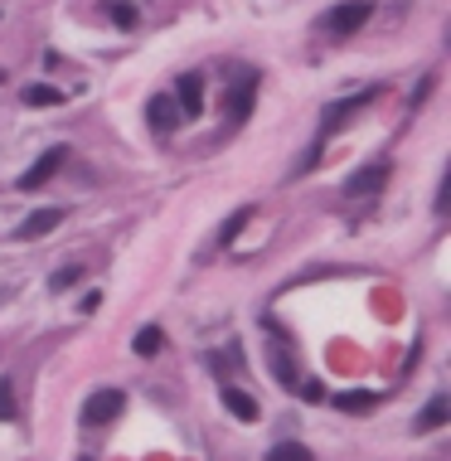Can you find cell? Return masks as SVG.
Here are the masks:
<instances>
[{
    "mask_svg": "<svg viewBox=\"0 0 451 461\" xmlns=\"http://www.w3.org/2000/svg\"><path fill=\"white\" fill-rule=\"evenodd\" d=\"M330 404H335L340 413H350V418H364V413L378 408V394H335Z\"/></svg>",
    "mask_w": 451,
    "mask_h": 461,
    "instance_id": "obj_14",
    "label": "cell"
},
{
    "mask_svg": "<svg viewBox=\"0 0 451 461\" xmlns=\"http://www.w3.org/2000/svg\"><path fill=\"white\" fill-rule=\"evenodd\" d=\"M64 165H68V146H49V151H44L39 161L30 165L25 175H20V190H39V185H49L54 175L64 170Z\"/></svg>",
    "mask_w": 451,
    "mask_h": 461,
    "instance_id": "obj_5",
    "label": "cell"
},
{
    "mask_svg": "<svg viewBox=\"0 0 451 461\" xmlns=\"http://www.w3.org/2000/svg\"><path fill=\"white\" fill-rule=\"evenodd\" d=\"M98 306H102V291H88V297L78 301V311H98Z\"/></svg>",
    "mask_w": 451,
    "mask_h": 461,
    "instance_id": "obj_22",
    "label": "cell"
},
{
    "mask_svg": "<svg viewBox=\"0 0 451 461\" xmlns=\"http://www.w3.org/2000/svg\"><path fill=\"white\" fill-rule=\"evenodd\" d=\"M160 345H165L160 326H146V330L136 335V354H160Z\"/></svg>",
    "mask_w": 451,
    "mask_h": 461,
    "instance_id": "obj_18",
    "label": "cell"
},
{
    "mask_svg": "<svg viewBox=\"0 0 451 461\" xmlns=\"http://www.w3.org/2000/svg\"><path fill=\"white\" fill-rule=\"evenodd\" d=\"M301 398H306V404H320V398H325V388H320L316 379H306L301 384Z\"/></svg>",
    "mask_w": 451,
    "mask_h": 461,
    "instance_id": "obj_21",
    "label": "cell"
},
{
    "mask_svg": "<svg viewBox=\"0 0 451 461\" xmlns=\"http://www.w3.org/2000/svg\"><path fill=\"white\" fill-rule=\"evenodd\" d=\"M253 102H257V74H253V68H239V83H233L229 98H223V112H229L233 132H239L247 117H253Z\"/></svg>",
    "mask_w": 451,
    "mask_h": 461,
    "instance_id": "obj_3",
    "label": "cell"
},
{
    "mask_svg": "<svg viewBox=\"0 0 451 461\" xmlns=\"http://www.w3.org/2000/svg\"><path fill=\"white\" fill-rule=\"evenodd\" d=\"M64 223V209H34V214L20 223V239H44L49 229H58Z\"/></svg>",
    "mask_w": 451,
    "mask_h": 461,
    "instance_id": "obj_11",
    "label": "cell"
},
{
    "mask_svg": "<svg viewBox=\"0 0 451 461\" xmlns=\"http://www.w3.org/2000/svg\"><path fill=\"white\" fill-rule=\"evenodd\" d=\"M126 408V394L122 388H98V394H88V404H82V428H102V422H117Z\"/></svg>",
    "mask_w": 451,
    "mask_h": 461,
    "instance_id": "obj_4",
    "label": "cell"
},
{
    "mask_svg": "<svg viewBox=\"0 0 451 461\" xmlns=\"http://www.w3.org/2000/svg\"><path fill=\"white\" fill-rule=\"evenodd\" d=\"M0 78H5V68H0Z\"/></svg>",
    "mask_w": 451,
    "mask_h": 461,
    "instance_id": "obj_24",
    "label": "cell"
},
{
    "mask_svg": "<svg viewBox=\"0 0 451 461\" xmlns=\"http://www.w3.org/2000/svg\"><path fill=\"white\" fill-rule=\"evenodd\" d=\"M427 92H432V78H422V88L412 92V108H422V102H427Z\"/></svg>",
    "mask_w": 451,
    "mask_h": 461,
    "instance_id": "obj_23",
    "label": "cell"
},
{
    "mask_svg": "<svg viewBox=\"0 0 451 461\" xmlns=\"http://www.w3.org/2000/svg\"><path fill=\"white\" fill-rule=\"evenodd\" d=\"M388 175H394V165H388V161H374V165H364V170H354L350 180H345V195H350V199L378 195V190L388 185Z\"/></svg>",
    "mask_w": 451,
    "mask_h": 461,
    "instance_id": "obj_6",
    "label": "cell"
},
{
    "mask_svg": "<svg viewBox=\"0 0 451 461\" xmlns=\"http://www.w3.org/2000/svg\"><path fill=\"white\" fill-rule=\"evenodd\" d=\"M82 461H88V457H82Z\"/></svg>",
    "mask_w": 451,
    "mask_h": 461,
    "instance_id": "obj_25",
    "label": "cell"
},
{
    "mask_svg": "<svg viewBox=\"0 0 451 461\" xmlns=\"http://www.w3.org/2000/svg\"><path fill=\"white\" fill-rule=\"evenodd\" d=\"M78 277H82V263H68V267H58L54 277H49V287H54V291H64V287H74Z\"/></svg>",
    "mask_w": 451,
    "mask_h": 461,
    "instance_id": "obj_19",
    "label": "cell"
},
{
    "mask_svg": "<svg viewBox=\"0 0 451 461\" xmlns=\"http://www.w3.org/2000/svg\"><path fill=\"white\" fill-rule=\"evenodd\" d=\"M20 98H25V108H64V92H58L54 83H30Z\"/></svg>",
    "mask_w": 451,
    "mask_h": 461,
    "instance_id": "obj_12",
    "label": "cell"
},
{
    "mask_svg": "<svg viewBox=\"0 0 451 461\" xmlns=\"http://www.w3.org/2000/svg\"><path fill=\"white\" fill-rule=\"evenodd\" d=\"M146 122H151V132H160V136H170L175 126H180V108H175V92H156V98L146 102Z\"/></svg>",
    "mask_w": 451,
    "mask_h": 461,
    "instance_id": "obj_7",
    "label": "cell"
},
{
    "mask_svg": "<svg viewBox=\"0 0 451 461\" xmlns=\"http://www.w3.org/2000/svg\"><path fill=\"white\" fill-rule=\"evenodd\" d=\"M223 408H229L239 422H257V418H263V404H257L253 394H243V388H233V384H223Z\"/></svg>",
    "mask_w": 451,
    "mask_h": 461,
    "instance_id": "obj_9",
    "label": "cell"
},
{
    "mask_svg": "<svg viewBox=\"0 0 451 461\" xmlns=\"http://www.w3.org/2000/svg\"><path fill=\"white\" fill-rule=\"evenodd\" d=\"M175 108H180L185 122H195V117L204 112V78H199V74H185L180 88H175Z\"/></svg>",
    "mask_w": 451,
    "mask_h": 461,
    "instance_id": "obj_8",
    "label": "cell"
},
{
    "mask_svg": "<svg viewBox=\"0 0 451 461\" xmlns=\"http://www.w3.org/2000/svg\"><path fill=\"white\" fill-rule=\"evenodd\" d=\"M267 461H316V457L306 452L301 442H277V447H272V452H267Z\"/></svg>",
    "mask_w": 451,
    "mask_h": 461,
    "instance_id": "obj_17",
    "label": "cell"
},
{
    "mask_svg": "<svg viewBox=\"0 0 451 461\" xmlns=\"http://www.w3.org/2000/svg\"><path fill=\"white\" fill-rule=\"evenodd\" d=\"M15 384H10V379H0V422H10V418H15Z\"/></svg>",
    "mask_w": 451,
    "mask_h": 461,
    "instance_id": "obj_20",
    "label": "cell"
},
{
    "mask_svg": "<svg viewBox=\"0 0 451 461\" xmlns=\"http://www.w3.org/2000/svg\"><path fill=\"white\" fill-rule=\"evenodd\" d=\"M247 219H253V209H247V204H243V209H233V214L223 219V229L213 233V248H233V239H239V233L247 229Z\"/></svg>",
    "mask_w": 451,
    "mask_h": 461,
    "instance_id": "obj_13",
    "label": "cell"
},
{
    "mask_svg": "<svg viewBox=\"0 0 451 461\" xmlns=\"http://www.w3.org/2000/svg\"><path fill=\"white\" fill-rule=\"evenodd\" d=\"M378 92H384V88H364V92H354V98H340V102H330V108L320 112V136H316V146H325V136H335V132L350 122L354 112L374 108V102H378Z\"/></svg>",
    "mask_w": 451,
    "mask_h": 461,
    "instance_id": "obj_2",
    "label": "cell"
},
{
    "mask_svg": "<svg viewBox=\"0 0 451 461\" xmlns=\"http://www.w3.org/2000/svg\"><path fill=\"white\" fill-rule=\"evenodd\" d=\"M102 15L107 20H112V25L117 30H136V5H132V0H102Z\"/></svg>",
    "mask_w": 451,
    "mask_h": 461,
    "instance_id": "obj_15",
    "label": "cell"
},
{
    "mask_svg": "<svg viewBox=\"0 0 451 461\" xmlns=\"http://www.w3.org/2000/svg\"><path fill=\"white\" fill-rule=\"evenodd\" d=\"M369 15H374V0H340V5H330L325 15H320V30L345 39V34L369 25Z\"/></svg>",
    "mask_w": 451,
    "mask_h": 461,
    "instance_id": "obj_1",
    "label": "cell"
},
{
    "mask_svg": "<svg viewBox=\"0 0 451 461\" xmlns=\"http://www.w3.org/2000/svg\"><path fill=\"white\" fill-rule=\"evenodd\" d=\"M267 360H272V374H277V384H282V388H296V364H291V354L282 350V345H272Z\"/></svg>",
    "mask_w": 451,
    "mask_h": 461,
    "instance_id": "obj_16",
    "label": "cell"
},
{
    "mask_svg": "<svg viewBox=\"0 0 451 461\" xmlns=\"http://www.w3.org/2000/svg\"><path fill=\"white\" fill-rule=\"evenodd\" d=\"M451 422V398H427V408L418 413V418H412V432H437V428H447Z\"/></svg>",
    "mask_w": 451,
    "mask_h": 461,
    "instance_id": "obj_10",
    "label": "cell"
}]
</instances>
